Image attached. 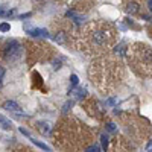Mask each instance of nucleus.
<instances>
[{
	"label": "nucleus",
	"mask_w": 152,
	"mask_h": 152,
	"mask_svg": "<svg viewBox=\"0 0 152 152\" xmlns=\"http://www.w3.org/2000/svg\"><path fill=\"white\" fill-rule=\"evenodd\" d=\"M107 129L110 131V133H117V126H116V125L114 123H107Z\"/></svg>",
	"instance_id": "nucleus-15"
},
{
	"label": "nucleus",
	"mask_w": 152,
	"mask_h": 152,
	"mask_svg": "<svg viewBox=\"0 0 152 152\" xmlns=\"http://www.w3.org/2000/svg\"><path fill=\"white\" fill-rule=\"evenodd\" d=\"M55 41H56V43H59V44H62V43L65 41V37H64L62 32H59L58 35H55Z\"/></svg>",
	"instance_id": "nucleus-12"
},
{
	"label": "nucleus",
	"mask_w": 152,
	"mask_h": 152,
	"mask_svg": "<svg viewBox=\"0 0 152 152\" xmlns=\"http://www.w3.org/2000/svg\"><path fill=\"white\" fill-rule=\"evenodd\" d=\"M148 5H149V9H151V12H152V0H149V3H148Z\"/></svg>",
	"instance_id": "nucleus-23"
},
{
	"label": "nucleus",
	"mask_w": 152,
	"mask_h": 152,
	"mask_svg": "<svg viewBox=\"0 0 152 152\" xmlns=\"http://www.w3.org/2000/svg\"><path fill=\"white\" fill-rule=\"evenodd\" d=\"M71 105H73V102H67V103L64 105V110H62L64 113H67V111H69V108H71Z\"/></svg>",
	"instance_id": "nucleus-19"
},
{
	"label": "nucleus",
	"mask_w": 152,
	"mask_h": 152,
	"mask_svg": "<svg viewBox=\"0 0 152 152\" xmlns=\"http://www.w3.org/2000/svg\"><path fill=\"white\" fill-rule=\"evenodd\" d=\"M18 131H20V133H22V134H24V135H26V137H29V133H28V131H26V129H24V128H20V129H18Z\"/></svg>",
	"instance_id": "nucleus-20"
},
{
	"label": "nucleus",
	"mask_w": 152,
	"mask_h": 152,
	"mask_svg": "<svg viewBox=\"0 0 152 152\" xmlns=\"http://www.w3.org/2000/svg\"><path fill=\"white\" fill-rule=\"evenodd\" d=\"M3 79H5V69L0 67V88L3 87Z\"/></svg>",
	"instance_id": "nucleus-17"
},
{
	"label": "nucleus",
	"mask_w": 152,
	"mask_h": 152,
	"mask_svg": "<svg viewBox=\"0 0 152 152\" xmlns=\"http://www.w3.org/2000/svg\"><path fill=\"white\" fill-rule=\"evenodd\" d=\"M20 53H22V47H20V44H18V41L17 40H12V41H9L8 44H6V47H5V58L8 59H17L18 56H20Z\"/></svg>",
	"instance_id": "nucleus-1"
},
{
	"label": "nucleus",
	"mask_w": 152,
	"mask_h": 152,
	"mask_svg": "<svg viewBox=\"0 0 152 152\" xmlns=\"http://www.w3.org/2000/svg\"><path fill=\"white\" fill-rule=\"evenodd\" d=\"M146 149H148V151H152V142H149V143H148V146H146Z\"/></svg>",
	"instance_id": "nucleus-22"
},
{
	"label": "nucleus",
	"mask_w": 152,
	"mask_h": 152,
	"mask_svg": "<svg viewBox=\"0 0 152 152\" xmlns=\"http://www.w3.org/2000/svg\"><path fill=\"white\" fill-rule=\"evenodd\" d=\"M93 40H94V43L96 44H105L107 43V34L105 32H94L93 34Z\"/></svg>",
	"instance_id": "nucleus-3"
},
{
	"label": "nucleus",
	"mask_w": 152,
	"mask_h": 152,
	"mask_svg": "<svg viewBox=\"0 0 152 152\" xmlns=\"http://www.w3.org/2000/svg\"><path fill=\"white\" fill-rule=\"evenodd\" d=\"M37 128L41 131V134H44V135L49 134V125L46 123V122H38L37 123Z\"/></svg>",
	"instance_id": "nucleus-6"
},
{
	"label": "nucleus",
	"mask_w": 152,
	"mask_h": 152,
	"mask_svg": "<svg viewBox=\"0 0 152 152\" xmlns=\"http://www.w3.org/2000/svg\"><path fill=\"white\" fill-rule=\"evenodd\" d=\"M12 15H15V11L14 9H3V8H0V17H12Z\"/></svg>",
	"instance_id": "nucleus-10"
},
{
	"label": "nucleus",
	"mask_w": 152,
	"mask_h": 152,
	"mask_svg": "<svg viewBox=\"0 0 152 152\" xmlns=\"http://www.w3.org/2000/svg\"><path fill=\"white\" fill-rule=\"evenodd\" d=\"M0 126H2L3 129H11L12 123L9 122V119H6L5 116H0Z\"/></svg>",
	"instance_id": "nucleus-5"
},
{
	"label": "nucleus",
	"mask_w": 152,
	"mask_h": 152,
	"mask_svg": "<svg viewBox=\"0 0 152 152\" xmlns=\"http://www.w3.org/2000/svg\"><path fill=\"white\" fill-rule=\"evenodd\" d=\"M70 81H71V88L73 87H78V84H79V78L76 75H71L70 76Z\"/></svg>",
	"instance_id": "nucleus-13"
},
{
	"label": "nucleus",
	"mask_w": 152,
	"mask_h": 152,
	"mask_svg": "<svg viewBox=\"0 0 152 152\" xmlns=\"http://www.w3.org/2000/svg\"><path fill=\"white\" fill-rule=\"evenodd\" d=\"M9 29H11L9 23H2V24H0V31H2V32H9Z\"/></svg>",
	"instance_id": "nucleus-16"
},
{
	"label": "nucleus",
	"mask_w": 152,
	"mask_h": 152,
	"mask_svg": "<svg viewBox=\"0 0 152 152\" xmlns=\"http://www.w3.org/2000/svg\"><path fill=\"white\" fill-rule=\"evenodd\" d=\"M29 34H31L32 37H46V38L49 37V32L46 31V29H32Z\"/></svg>",
	"instance_id": "nucleus-4"
},
{
	"label": "nucleus",
	"mask_w": 152,
	"mask_h": 152,
	"mask_svg": "<svg viewBox=\"0 0 152 152\" xmlns=\"http://www.w3.org/2000/svg\"><path fill=\"white\" fill-rule=\"evenodd\" d=\"M85 152H101V148H99L97 144H91V146H88L85 149Z\"/></svg>",
	"instance_id": "nucleus-14"
},
{
	"label": "nucleus",
	"mask_w": 152,
	"mask_h": 152,
	"mask_svg": "<svg viewBox=\"0 0 152 152\" xmlns=\"http://www.w3.org/2000/svg\"><path fill=\"white\" fill-rule=\"evenodd\" d=\"M101 142H102L103 149H107V148H108V135H107V134H102V135H101Z\"/></svg>",
	"instance_id": "nucleus-11"
},
{
	"label": "nucleus",
	"mask_w": 152,
	"mask_h": 152,
	"mask_svg": "<svg viewBox=\"0 0 152 152\" xmlns=\"http://www.w3.org/2000/svg\"><path fill=\"white\" fill-rule=\"evenodd\" d=\"M126 12H128V14H135V12H138V3L131 2L128 5V8H126Z\"/></svg>",
	"instance_id": "nucleus-8"
},
{
	"label": "nucleus",
	"mask_w": 152,
	"mask_h": 152,
	"mask_svg": "<svg viewBox=\"0 0 152 152\" xmlns=\"http://www.w3.org/2000/svg\"><path fill=\"white\" fill-rule=\"evenodd\" d=\"M3 108L8 110V111H12V113H20V111H22V108L18 107V103L14 101H6L3 103Z\"/></svg>",
	"instance_id": "nucleus-2"
},
{
	"label": "nucleus",
	"mask_w": 152,
	"mask_h": 152,
	"mask_svg": "<svg viewBox=\"0 0 152 152\" xmlns=\"http://www.w3.org/2000/svg\"><path fill=\"white\" fill-rule=\"evenodd\" d=\"M67 17L73 18V20H75L76 23H82V20H84V17H82V15L76 14V12H73V11H69V12H67Z\"/></svg>",
	"instance_id": "nucleus-7"
},
{
	"label": "nucleus",
	"mask_w": 152,
	"mask_h": 152,
	"mask_svg": "<svg viewBox=\"0 0 152 152\" xmlns=\"http://www.w3.org/2000/svg\"><path fill=\"white\" fill-rule=\"evenodd\" d=\"M114 103H116V99H114V97L108 99V105H114Z\"/></svg>",
	"instance_id": "nucleus-21"
},
{
	"label": "nucleus",
	"mask_w": 152,
	"mask_h": 152,
	"mask_svg": "<svg viewBox=\"0 0 152 152\" xmlns=\"http://www.w3.org/2000/svg\"><path fill=\"white\" fill-rule=\"evenodd\" d=\"M32 143H34L35 144V146H38V148H41L43 151H46V152H50L52 149L47 146V144H44V143H41V142H40V140H35V138H32Z\"/></svg>",
	"instance_id": "nucleus-9"
},
{
	"label": "nucleus",
	"mask_w": 152,
	"mask_h": 152,
	"mask_svg": "<svg viewBox=\"0 0 152 152\" xmlns=\"http://www.w3.org/2000/svg\"><path fill=\"white\" fill-rule=\"evenodd\" d=\"M114 52H116V53H119L120 56H123V55H125V52H123V46H119V47H116V49H114Z\"/></svg>",
	"instance_id": "nucleus-18"
}]
</instances>
